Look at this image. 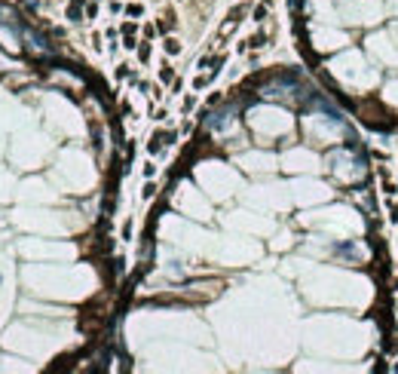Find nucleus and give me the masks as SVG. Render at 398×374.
Listing matches in <instances>:
<instances>
[{
  "mask_svg": "<svg viewBox=\"0 0 398 374\" xmlns=\"http://www.w3.org/2000/svg\"><path fill=\"white\" fill-rule=\"evenodd\" d=\"M166 52H169V56H178V52H181V43H178L175 37H169V40H166Z\"/></svg>",
  "mask_w": 398,
  "mask_h": 374,
  "instance_id": "f257e3e1",
  "label": "nucleus"
},
{
  "mask_svg": "<svg viewBox=\"0 0 398 374\" xmlns=\"http://www.w3.org/2000/svg\"><path fill=\"white\" fill-rule=\"evenodd\" d=\"M181 108H184V114H190V111L196 108V98H193V95H187V98H184V104H181Z\"/></svg>",
  "mask_w": 398,
  "mask_h": 374,
  "instance_id": "f03ea898",
  "label": "nucleus"
},
{
  "mask_svg": "<svg viewBox=\"0 0 398 374\" xmlns=\"http://www.w3.org/2000/svg\"><path fill=\"white\" fill-rule=\"evenodd\" d=\"M389 221L398 224V203H389Z\"/></svg>",
  "mask_w": 398,
  "mask_h": 374,
  "instance_id": "7ed1b4c3",
  "label": "nucleus"
},
{
  "mask_svg": "<svg viewBox=\"0 0 398 374\" xmlns=\"http://www.w3.org/2000/svg\"><path fill=\"white\" fill-rule=\"evenodd\" d=\"M153 193H156V184H153V181H147V184H144V200H150Z\"/></svg>",
  "mask_w": 398,
  "mask_h": 374,
  "instance_id": "20e7f679",
  "label": "nucleus"
},
{
  "mask_svg": "<svg viewBox=\"0 0 398 374\" xmlns=\"http://www.w3.org/2000/svg\"><path fill=\"white\" fill-rule=\"evenodd\" d=\"M251 15H255V22H264V19H266V9H264V6H258Z\"/></svg>",
  "mask_w": 398,
  "mask_h": 374,
  "instance_id": "39448f33",
  "label": "nucleus"
},
{
  "mask_svg": "<svg viewBox=\"0 0 398 374\" xmlns=\"http://www.w3.org/2000/svg\"><path fill=\"white\" fill-rule=\"evenodd\" d=\"M159 80L169 83V80H172V68H162V71H159Z\"/></svg>",
  "mask_w": 398,
  "mask_h": 374,
  "instance_id": "423d86ee",
  "label": "nucleus"
},
{
  "mask_svg": "<svg viewBox=\"0 0 398 374\" xmlns=\"http://www.w3.org/2000/svg\"><path fill=\"white\" fill-rule=\"evenodd\" d=\"M383 193H386V197H395V193H398V184H392V181H389V184L383 187Z\"/></svg>",
  "mask_w": 398,
  "mask_h": 374,
  "instance_id": "0eeeda50",
  "label": "nucleus"
},
{
  "mask_svg": "<svg viewBox=\"0 0 398 374\" xmlns=\"http://www.w3.org/2000/svg\"><path fill=\"white\" fill-rule=\"evenodd\" d=\"M138 56H141V62H147V59H150V46L144 43V46H141V52H138Z\"/></svg>",
  "mask_w": 398,
  "mask_h": 374,
  "instance_id": "6e6552de",
  "label": "nucleus"
},
{
  "mask_svg": "<svg viewBox=\"0 0 398 374\" xmlns=\"http://www.w3.org/2000/svg\"><path fill=\"white\" fill-rule=\"evenodd\" d=\"M70 19H74V22H80V3H74V6H70Z\"/></svg>",
  "mask_w": 398,
  "mask_h": 374,
  "instance_id": "1a4fd4ad",
  "label": "nucleus"
},
{
  "mask_svg": "<svg viewBox=\"0 0 398 374\" xmlns=\"http://www.w3.org/2000/svg\"><path fill=\"white\" fill-rule=\"evenodd\" d=\"M144 175L153 178V175H156V166H153V163H147V166H144Z\"/></svg>",
  "mask_w": 398,
  "mask_h": 374,
  "instance_id": "9d476101",
  "label": "nucleus"
},
{
  "mask_svg": "<svg viewBox=\"0 0 398 374\" xmlns=\"http://www.w3.org/2000/svg\"><path fill=\"white\" fill-rule=\"evenodd\" d=\"M126 12H129V15H141V12H144V6L138 3V6H129V9H126Z\"/></svg>",
  "mask_w": 398,
  "mask_h": 374,
  "instance_id": "9b49d317",
  "label": "nucleus"
},
{
  "mask_svg": "<svg viewBox=\"0 0 398 374\" xmlns=\"http://www.w3.org/2000/svg\"><path fill=\"white\" fill-rule=\"evenodd\" d=\"M123 34H135V22H126L123 25Z\"/></svg>",
  "mask_w": 398,
  "mask_h": 374,
  "instance_id": "f8f14e48",
  "label": "nucleus"
},
{
  "mask_svg": "<svg viewBox=\"0 0 398 374\" xmlns=\"http://www.w3.org/2000/svg\"><path fill=\"white\" fill-rule=\"evenodd\" d=\"M395 316H398V313H395Z\"/></svg>",
  "mask_w": 398,
  "mask_h": 374,
  "instance_id": "ddd939ff",
  "label": "nucleus"
}]
</instances>
